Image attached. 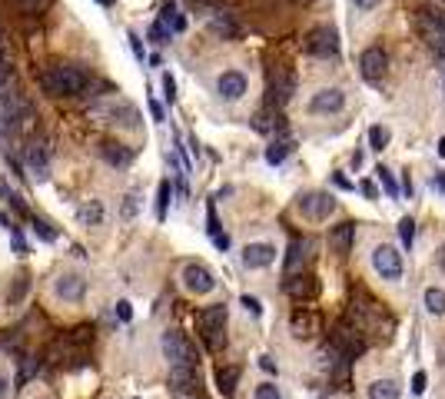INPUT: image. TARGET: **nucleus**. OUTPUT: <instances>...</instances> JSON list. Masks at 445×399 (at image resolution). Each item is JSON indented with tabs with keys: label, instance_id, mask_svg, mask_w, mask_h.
<instances>
[{
	"label": "nucleus",
	"instance_id": "nucleus-1",
	"mask_svg": "<svg viewBox=\"0 0 445 399\" xmlns=\"http://www.w3.org/2000/svg\"><path fill=\"white\" fill-rule=\"evenodd\" d=\"M40 86L50 97H76L90 86V77L74 64H50L40 74Z\"/></svg>",
	"mask_w": 445,
	"mask_h": 399
},
{
	"label": "nucleus",
	"instance_id": "nucleus-2",
	"mask_svg": "<svg viewBox=\"0 0 445 399\" xmlns=\"http://www.w3.org/2000/svg\"><path fill=\"white\" fill-rule=\"evenodd\" d=\"M90 120L117 130H140V110L133 107L127 97H103L100 103L90 107Z\"/></svg>",
	"mask_w": 445,
	"mask_h": 399
},
{
	"label": "nucleus",
	"instance_id": "nucleus-3",
	"mask_svg": "<svg viewBox=\"0 0 445 399\" xmlns=\"http://www.w3.org/2000/svg\"><path fill=\"white\" fill-rule=\"evenodd\" d=\"M30 120V100L21 90H0V140H7V133H17Z\"/></svg>",
	"mask_w": 445,
	"mask_h": 399
},
{
	"label": "nucleus",
	"instance_id": "nucleus-4",
	"mask_svg": "<svg viewBox=\"0 0 445 399\" xmlns=\"http://www.w3.org/2000/svg\"><path fill=\"white\" fill-rule=\"evenodd\" d=\"M196 326H200V333H203L209 349H223L226 346V306L223 303L203 306L200 316H196Z\"/></svg>",
	"mask_w": 445,
	"mask_h": 399
},
{
	"label": "nucleus",
	"instance_id": "nucleus-5",
	"mask_svg": "<svg viewBox=\"0 0 445 399\" xmlns=\"http://www.w3.org/2000/svg\"><path fill=\"white\" fill-rule=\"evenodd\" d=\"M415 27L422 33V40L432 47L435 60H445V11L425 7V11L415 13Z\"/></svg>",
	"mask_w": 445,
	"mask_h": 399
},
{
	"label": "nucleus",
	"instance_id": "nucleus-6",
	"mask_svg": "<svg viewBox=\"0 0 445 399\" xmlns=\"http://www.w3.org/2000/svg\"><path fill=\"white\" fill-rule=\"evenodd\" d=\"M329 346L336 349L339 356L346 359V363H352L356 356H362L366 353V339H362V330L352 323H339L336 330H333V336H329Z\"/></svg>",
	"mask_w": 445,
	"mask_h": 399
},
{
	"label": "nucleus",
	"instance_id": "nucleus-7",
	"mask_svg": "<svg viewBox=\"0 0 445 399\" xmlns=\"http://www.w3.org/2000/svg\"><path fill=\"white\" fill-rule=\"evenodd\" d=\"M303 47H306V54L319 57V60H333V57H339V33H336V27H329V23L313 27V30L306 33Z\"/></svg>",
	"mask_w": 445,
	"mask_h": 399
},
{
	"label": "nucleus",
	"instance_id": "nucleus-8",
	"mask_svg": "<svg viewBox=\"0 0 445 399\" xmlns=\"http://www.w3.org/2000/svg\"><path fill=\"white\" fill-rule=\"evenodd\" d=\"M296 210H299V216H303V220L323 223V220H329V216H333V210H336V200H333V193H326V190H309V193H303L299 200H296Z\"/></svg>",
	"mask_w": 445,
	"mask_h": 399
},
{
	"label": "nucleus",
	"instance_id": "nucleus-9",
	"mask_svg": "<svg viewBox=\"0 0 445 399\" xmlns=\"http://www.w3.org/2000/svg\"><path fill=\"white\" fill-rule=\"evenodd\" d=\"M293 90H296V77L286 70V67H276L270 70V84H266V107L270 110H279L293 100Z\"/></svg>",
	"mask_w": 445,
	"mask_h": 399
},
{
	"label": "nucleus",
	"instance_id": "nucleus-10",
	"mask_svg": "<svg viewBox=\"0 0 445 399\" xmlns=\"http://www.w3.org/2000/svg\"><path fill=\"white\" fill-rule=\"evenodd\" d=\"M163 356L170 359V366H196V349L180 330L163 333Z\"/></svg>",
	"mask_w": 445,
	"mask_h": 399
},
{
	"label": "nucleus",
	"instance_id": "nucleus-11",
	"mask_svg": "<svg viewBox=\"0 0 445 399\" xmlns=\"http://www.w3.org/2000/svg\"><path fill=\"white\" fill-rule=\"evenodd\" d=\"M180 280H183V290L193 293V296H207V293L216 290V276L203 263H186L180 270Z\"/></svg>",
	"mask_w": 445,
	"mask_h": 399
},
{
	"label": "nucleus",
	"instance_id": "nucleus-12",
	"mask_svg": "<svg viewBox=\"0 0 445 399\" xmlns=\"http://www.w3.org/2000/svg\"><path fill=\"white\" fill-rule=\"evenodd\" d=\"M372 266L379 273L382 280H399L402 276V253L389 243H382V247L372 249Z\"/></svg>",
	"mask_w": 445,
	"mask_h": 399
},
{
	"label": "nucleus",
	"instance_id": "nucleus-13",
	"mask_svg": "<svg viewBox=\"0 0 445 399\" xmlns=\"http://www.w3.org/2000/svg\"><path fill=\"white\" fill-rule=\"evenodd\" d=\"M386 67H389V54H386L382 47H366V50L359 54V74H362V80H369V84H379Z\"/></svg>",
	"mask_w": 445,
	"mask_h": 399
},
{
	"label": "nucleus",
	"instance_id": "nucleus-14",
	"mask_svg": "<svg viewBox=\"0 0 445 399\" xmlns=\"http://www.w3.org/2000/svg\"><path fill=\"white\" fill-rule=\"evenodd\" d=\"M246 90H250V80H246L243 70H223V74L216 77V94H219V100H226V103L243 100Z\"/></svg>",
	"mask_w": 445,
	"mask_h": 399
},
{
	"label": "nucleus",
	"instance_id": "nucleus-15",
	"mask_svg": "<svg viewBox=\"0 0 445 399\" xmlns=\"http://www.w3.org/2000/svg\"><path fill=\"white\" fill-rule=\"evenodd\" d=\"M342 107H346V94H342L339 86H323V90L313 94V100H309V113H316V117L339 113Z\"/></svg>",
	"mask_w": 445,
	"mask_h": 399
},
{
	"label": "nucleus",
	"instance_id": "nucleus-16",
	"mask_svg": "<svg viewBox=\"0 0 445 399\" xmlns=\"http://www.w3.org/2000/svg\"><path fill=\"white\" fill-rule=\"evenodd\" d=\"M313 249H316L313 240H293V243H289V249H286V259H282V270H286V276H299V273H303V266L313 259Z\"/></svg>",
	"mask_w": 445,
	"mask_h": 399
},
{
	"label": "nucleus",
	"instance_id": "nucleus-17",
	"mask_svg": "<svg viewBox=\"0 0 445 399\" xmlns=\"http://www.w3.org/2000/svg\"><path fill=\"white\" fill-rule=\"evenodd\" d=\"M87 293V280L80 273H60L54 280V296L64 303H80Z\"/></svg>",
	"mask_w": 445,
	"mask_h": 399
},
{
	"label": "nucleus",
	"instance_id": "nucleus-18",
	"mask_svg": "<svg viewBox=\"0 0 445 399\" xmlns=\"http://www.w3.org/2000/svg\"><path fill=\"white\" fill-rule=\"evenodd\" d=\"M23 163H27L33 180H47L50 176V153H47L44 143H37V140L27 143L23 147Z\"/></svg>",
	"mask_w": 445,
	"mask_h": 399
},
{
	"label": "nucleus",
	"instance_id": "nucleus-19",
	"mask_svg": "<svg viewBox=\"0 0 445 399\" xmlns=\"http://www.w3.org/2000/svg\"><path fill=\"white\" fill-rule=\"evenodd\" d=\"M282 290H286V296H293V300L306 303V300H316V296H319V280H316L313 273H299V276H286V283H282Z\"/></svg>",
	"mask_w": 445,
	"mask_h": 399
},
{
	"label": "nucleus",
	"instance_id": "nucleus-20",
	"mask_svg": "<svg viewBox=\"0 0 445 399\" xmlns=\"http://www.w3.org/2000/svg\"><path fill=\"white\" fill-rule=\"evenodd\" d=\"M276 259V247L272 243H246L243 247V266L246 270H266Z\"/></svg>",
	"mask_w": 445,
	"mask_h": 399
},
{
	"label": "nucleus",
	"instance_id": "nucleus-21",
	"mask_svg": "<svg viewBox=\"0 0 445 399\" xmlns=\"http://www.w3.org/2000/svg\"><path fill=\"white\" fill-rule=\"evenodd\" d=\"M209 33H216V37H223V40H233V37L243 33V27H239L236 13L216 11V13H209Z\"/></svg>",
	"mask_w": 445,
	"mask_h": 399
},
{
	"label": "nucleus",
	"instance_id": "nucleus-22",
	"mask_svg": "<svg viewBox=\"0 0 445 399\" xmlns=\"http://www.w3.org/2000/svg\"><path fill=\"white\" fill-rule=\"evenodd\" d=\"M352 240H356V223H336V227L329 230V247L336 257H349V249H352Z\"/></svg>",
	"mask_w": 445,
	"mask_h": 399
},
{
	"label": "nucleus",
	"instance_id": "nucleus-23",
	"mask_svg": "<svg viewBox=\"0 0 445 399\" xmlns=\"http://www.w3.org/2000/svg\"><path fill=\"white\" fill-rule=\"evenodd\" d=\"M289 330H293L296 339H313L319 333V316L313 310H296L293 320H289Z\"/></svg>",
	"mask_w": 445,
	"mask_h": 399
},
{
	"label": "nucleus",
	"instance_id": "nucleus-24",
	"mask_svg": "<svg viewBox=\"0 0 445 399\" xmlns=\"http://www.w3.org/2000/svg\"><path fill=\"white\" fill-rule=\"evenodd\" d=\"M200 386L196 366H170V389L173 393H193Z\"/></svg>",
	"mask_w": 445,
	"mask_h": 399
},
{
	"label": "nucleus",
	"instance_id": "nucleus-25",
	"mask_svg": "<svg viewBox=\"0 0 445 399\" xmlns=\"http://www.w3.org/2000/svg\"><path fill=\"white\" fill-rule=\"evenodd\" d=\"M100 157H103L110 167H130L133 163V150L123 147V143H100Z\"/></svg>",
	"mask_w": 445,
	"mask_h": 399
},
{
	"label": "nucleus",
	"instance_id": "nucleus-26",
	"mask_svg": "<svg viewBox=\"0 0 445 399\" xmlns=\"http://www.w3.org/2000/svg\"><path fill=\"white\" fill-rule=\"evenodd\" d=\"M160 27H166L170 33H183L186 30V17L180 11H176L173 4H163V11H160Z\"/></svg>",
	"mask_w": 445,
	"mask_h": 399
},
{
	"label": "nucleus",
	"instance_id": "nucleus-27",
	"mask_svg": "<svg viewBox=\"0 0 445 399\" xmlns=\"http://www.w3.org/2000/svg\"><path fill=\"white\" fill-rule=\"evenodd\" d=\"M236 383H239V366H219L216 369V389L223 396H236Z\"/></svg>",
	"mask_w": 445,
	"mask_h": 399
},
{
	"label": "nucleus",
	"instance_id": "nucleus-28",
	"mask_svg": "<svg viewBox=\"0 0 445 399\" xmlns=\"http://www.w3.org/2000/svg\"><path fill=\"white\" fill-rule=\"evenodd\" d=\"M76 220H80L83 227H100V223H103V203H100V200L83 203L80 210H76Z\"/></svg>",
	"mask_w": 445,
	"mask_h": 399
},
{
	"label": "nucleus",
	"instance_id": "nucleus-29",
	"mask_svg": "<svg viewBox=\"0 0 445 399\" xmlns=\"http://www.w3.org/2000/svg\"><path fill=\"white\" fill-rule=\"evenodd\" d=\"M369 399H399V383H392V379H376L369 386Z\"/></svg>",
	"mask_w": 445,
	"mask_h": 399
},
{
	"label": "nucleus",
	"instance_id": "nucleus-30",
	"mask_svg": "<svg viewBox=\"0 0 445 399\" xmlns=\"http://www.w3.org/2000/svg\"><path fill=\"white\" fill-rule=\"evenodd\" d=\"M425 310L432 316H445V290L429 286V290H425Z\"/></svg>",
	"mask_w": 445,
	"mask_h": 399
},
{
	"label": "nucleus",
	"instance_id": "nucleus-31",
	"mask_svg": "<svg viewBox=\"0 0 445 399\" xmlns=\"http://www.w3.org/2000/svg\"><path fill=\"white\" fill-rule=\"evenodd\" d=\"M289 153H293V143H289V140L272 143V147H266V163H270V167H279V163L286 160Z\"/></svg>",
	"mask_w": 445,
	"mask_h": 399
},
{
	"label": "nucleus",
	"instance_id": "nucleus-32",
	"mask_svg": "<svg viewBox=\"0 0 445 399\" xmlns=\"http://www.w3.org/2000/svg\"><path fill=\"white\" fill-rule=\"evenodd\" d=\"M140 203H143L140 193H137V190H130V193L123 196V206H120V220H127V223H130L133 216L140 213Z\"/></svg>",
	"mask_w": 445,
	"mask_h": 399
},
{
	"label": "nucleus",
	"instance_id": "nucleus-33",
	"mask_svg": "<svg viewBox=\"0 0 445 399\" xmlns=\"http://www.w3.org/2000/svg\"><path fill=\"white\" fill-rule=\"evenodd\" d=\"M376 176H379V184L386 186V193H389V200H399V186H395V173H392L389 167H376Z\"/></svg>",
	"mask_w": 445,
	"mask_h": 399
},
{
	"label": "nucleus",
	"instance_id": "nucleus-34",
	"mask_svg": "<svg viewBox=\"0 0 445 399\" xmlns=\"http://www.w3.org/2000/svg\"><path fill=\"white\" fill-rule=\"evenodd\" d=\"M399 237H402V247L412 249V243H415V220L412 216H402L399 220Z\"/></svg>",
	"mask_w": 445,
	"mask_h": 399
},
{
	"label": "nucleus",
	"instance_id": "nucleus-35",
	"mask_svg": "<svg viewBox=\"0 0 445 399\" xmlns=\"http://www.w3.org/2000/svg\"><path fill=\"white\" fill-rule=\"evenodd\" d=\"M13 80V64H11V54L0 47V90H7Z\"/></svg>",
	"mask_w": 445,
	"mask_h": 399
},
{
	"label": "nucleus",
	"instance_id": "nucleus-36",
	"mask_svg": "<svg viewBox=\"0 0 445 399\" xmlns=\"http://www.w3.org/2000/svg\"><path fill=\"white\" fill-rule=\"evenodd\" d=\"M253 127L260 130V133H272V130L279 127V117H272V113H256V117H253Z\"/></svg>",
	"mask_w": 445,
	"mask_h": 399
},
{
	"label": "nucleus",
	"instance_id": "nucleus-37",
	"mask_svg": "<svg viewBox=\"0 0 445 399\" xmlns=\"http://www.w3.org/2000/svg\"><path fill=\"white\" fill-rule=\"evenodd\" d=\"M30 290V280H27V276H17V283H13V290L7 293V300L11 303H21L23 300V293Z\"/></svg>",
	"mask_w": 445,
	"mask_h": 399
},
{
	"label": "nucleus",
	"instance_id": "nucleus-38",
	"mask_svg": "<svg viewBox=\"0 0 445 399\" xmlns=\"http://www.w3.org/2000/svg\"><path fill=\"white\" fill-rule=\"evenodd\" d=\"M0 193H4V200H7V203H11L13 210H17V213H23V216H27V206H23V200H21L17 193H13L11 186H0Z\"/></svg>",
	"mask_w": 445,
	"mask_h": 399
},
{
	"label": "nucleus",
	"instance_id": "nucleus-39",
	"mask_svg": "<svg viewBox=\"0 0 445 399\" xmlns=\"http://www.w3.org/2000/svg\"><path fill=\"white\" fill-rule=\"evenodd\" d=\"M386 127H372L369 130V143H372V150H386Z\"/></svg>",
	"mask_w": 445,
	"mask_h": 399
},
{
	"label": "nucleus",
	"instance_id": "nucleus-40",
	"mask_svg": "<svg viewBox=\"0 0 445 399\" xmlns=\"http://www.w3.org/2000/svg\"><path fill=\"white\" fill-rule=\"evenodd\" d=\"M256 399H282L279 386H272V383H260L256 386Z\"/></svg>",
	"mask_w": 445,
	"mask_h": 399
},
{
	"label": "nucleus",
	"instance_id": "nucleus-41",
	"mask_svg": "<svg viewBox=\"0 0 445 399\" xmlns=\"http://www.w3.org/2000/svg\"><path fill=\"white\" fill-rule=\"evenodd\" d=\"M166 203H170V184H160V200H156V216H160V220H163L166 216Z\"/></svg>",
	"mask_w": 445,
	"mask_h": 399
},
{
	"label": "nucleus",
	"instance_id": "nucleus-42",
	"mask_svg": "<svg viewBox=\"0 0 445 399\" xmlns=\"http://www.w3.org/2000/svg\"><path fill=\"white\" fill-rule=\"evenodd\" d=\"M33 233H37L40 240H47V243H54V240H57V233H54L50 227H47L44 220H37V223H33Z\"/></svg>",
	"mask_w": 445,
	"mask_h": 399
},
{
	"label": "nucleus",
	"instance_id": "nucleus-43",
	"mask_svg": "<svg viewBox=\"0 0 445 399\" xmlns=\"http://www.w3.org/2000/svg\"><path fill=\"white\" fill-rule=\"evenodd\" d=\"M33 369H40V363H33V359H23V369H21V376H17V386H23V383L33 376Z\"/></svg>",
	"mask_w": 445,
	"mask_h": 399
},
{
	"label": "nucleus",
	"instance_id": "nucleus-44",
	"mask_svg": "<svg viewBox=\"0 0 445 399\" xmlns=\"http://www.w3.org/2000/svg\"><path fill=\"white\" fill-rule=\"evenodd\" d=\"M150 40L153 43H166V40H170V30L160 27V23H153V27H150Z\"/></svg>",
	"mask_w": 445,
	"mask_h": 399
},
{
	"label": "nucleus",
	"instance_id": "nucleus-45",
	"mask_svg": "<svg viewBox=\"0 0 445 399\" xmlns=\"http://www.w3.org/2000/svg\"><path fill=\"white\" fill-rule=\"evenodd\" d=\"M239 303L246 306V313H253V316H260V313H262V303L256 300V296H243V300H239Z\"/></svg>",
	"mask_w": 445,
	"mask_h": 399
},
{
	"label": "nucleus",
	"instance_id": "nucleus-46",
	"mask_svg": "<svg viewBox=\"0 0 445 399\" xmlns=\"http://www.w3.org/2000/svg\"><path fill=\"white\" fill-rule=\"evenodd\" d=\"M127 40H130V50H133V57H137V60H140L143 64V43H140V37H137V33H127Z\"/></svg>",
	"mask_w": 445,
	"mask_h": 399
},
{
	"label": "nucleus",
	"instance_id": "nucleus-47",
	"mask_svg": "<svg viewBox=\"0 0 445 399\" xmlns=\"http://www.w3.org/2000/svg\"><path fill=\"white\" fill-rule=\"evenodd\" d=\"M163 97L170 100V103H173V100H176V80H173V77H170V74L163 77Z\"/></svg>",
	"mask_w": 445,
	"mask_h": 399
},
{
	"label": "nucleus",
	"instance_id": "nucleus-48",
	"mask_svg": "<svg viewBox=\"0 0 445 399\" xmlns=\"http://www.w3.org/2000/svg\"><path fill=\"white\" fill-rule=\"evenodd\" d=\"M11 240H13V249H17V257H27V243H23L21 230H11Z\"/></svg>",
	"mask_w": 445,
	"mask_h": 399
},
{
	"label": "nucleus",
	"instance_id": "nucleus-49",
	"mask_svg": "<svg viewBox=\"0 0 445 399\" xmlns=\"http://www.w3.org/2000/svg\"><path fill=\"white\" fill-rule=\"evenodd\" d=\"M117 316H120V320H123V323H130L133 310H130V303H127V300H120V303H117Z\"/></svg>",
	"mask_w": 445,
	"mask_h": 399
},
{
	"label": "nucleus",
	"instance_id": "nucleus-50",
	"mask_svg": "<svg viewBox=\"0 0 445 399\" xmlns=\"http://www.w3.org/2000/svg\"><path fill=\"white\" fill-rule=\"evenodd\" d=\"M379 4H382V0H352V7H356V11H362V13H366V11H376Z\"/></svg>",
	"mask_w": 445,
	"mask_h": 399
},
{
	"label": "nucleus",
	"instance_id": "nucleus-51",
	"mask_svg": "<svg viewBox=\"0 0 445 399\" xmlns=\"http://www.w3.org/2000/svg\"><path fill=\"white\" fill-rule=\"evenodd\" d=\"M412 393H415V396H422V393H425V373H422V369L412 376Z\"/></svg>",
	"mask_w": 445,
	"mask_h": 399
},
{
	"label": "nucleus",
	"instance_id": "nucleus-52",
	"mask_svg": "<svg viewBox=\"0 0 445 399\" xmlns=\"http://www.w3.org/2000/svg\"><path fill=\"white\" fill-rule=\"evenodd\" d=\"M17 4H21L23 11H44L47 7V0H17Z\"/></svg>",
	"mask_w": 445,
	"mask_h": 399
},
{
	"label": "nucleus",
	"instance_id": "nucleus-53",
	"mask_svg": "<svg viewBox=\"0 0 445 399\" xmlns=\"http://www.w3.org/2000/svg\"><path fill=\"white\" fill-rule=\"evenodd\" d=\"M333 186H339V190H352V184H349L342 173H333Z\"/></svg>",
	"mask_w": 445,
	"mask_h": 399
},
{
	"label": "nucleus",
	"instance_id": "nucleus-54",
	"mask_svg": "<svg viewBox=\"0 0 445 399\" xmlns=\"http://www.w3.org/2000/svg\"><path fill=\"white\" fill-rule=\"evenodd\" d=\"M150 113H153V120H163V107H160L156 100H150Z\"/></svg>",
	"mask_w": 445,
	"mask_h": 399
},
{
	"label": "nucleus",
	"instance_id": "nucleus-55",
	"mask_svg": "<svg viewBox=\"0 0 445 399\" xmlns=\"http://www.w3.org/2000/svg\"><path fill=\"white\" fill-rule=\"evenodd\" d=\"M260 366L266 369V373H276V363H272L270 356H260Z\"/></svg>",
	"mask_w": 445,
	"mask_h": 399
},
{
	"label": "nucleus",
	"instance_id": "nucleus-56",
	"mask_svg": "<svg viewBox=\"0 0 445 399\" xmlns=\"http://www.w3.org/2000/svg\"><path fill=\"white\" fill-rule=\"evenodd\" d=\"M213 243H216L219 249H226L229 247V237H226V233H219V237H213Z\"/></svg>",
	"mask_w": 445,
	"mask_h": 399
},
{
	"label": "nucleus",
	"instance_id": "nucleus-57",
	"mask_svg": "<svg viewBox=\"0 0 445 399\" xmlns=\"http://www.w3.org/2000/svg\"><path fill=\"white\" fill-rule=\"evenodd\" d=\"M362 193L369 196V200H376V186H372V184H362Z\"/></svg>",
	"mask_w": 445,
	"mask_h": 399
},
{
	"label": "nucleus",
	"instance_id": "nucleus-58",
	"mask_svg": "<svg viewBox=\"0 0 445 399\" xmlns=\"http://www.w3.org/2000/svg\"><path fill=\"white\" fill-rule=\"evenodd\" d=\"M435 150H439V157H445V137L439 140V147H435Z\"/></svg>",
	"mask_w": 445,
	"mask_h": 399
},
{
	"label": "nucleus",
	"instance_id": "nucleus-59",
	"mask_svg": "<svg viewBox=\"0 0 445 399\" xmlns=\"http://www.w3.org/2000/svg\"><path fill=\"white\" fill-rule=\"evenodd\" d=\"M4 393H7V379L0 376V396H4Z\"/></svg>",
	"mask_w": 445,
	"mask_h": 399
},
{
	"label": "nucleus",
	"instance_id": "nucleus-60",
	"mask_svg": "<svg viewBox=\"0 0 445 399\" xmlns=\"http://www.w3.org/2000/svg\"><path fill=\"white\" fill-rule=\"evenodd\" d=\"M429 4H435V7H442L445 11V0H429Z\"/></svg>",
	"mask_w": 445,
	"mask_h": 399
},
{
	"label": "nucleus",
	"instance_id": "nucleus-61",
	"mask_svg": "<svg viewBox=\"0 0 445 399\" xmlns=\"http://www.w3.org/2000/svg\"><path fill=\"white\" fill-rule=\"evenodd\" d=\"M97 4H100V7H110V4H113V0H97Z\"/></svg>",
	"mask_w": 445,
	"mask_h": 399
},
{
	"label": "nucleus",
	"instance_id": "nucleus-62",
	"mask_svg": "<svg viewBox=\"0 0 445 399\" xmlns=\"http://www.w3.org/2000/svg\"><path fill=\"white\" fill-rule=\"evenodd\" d=\"M435 184H439V186H442V190H445V176H439V180H435Z\"/></svg>",
	"mask_w": 445,
	"mask_h": 399
},
{
	"label": "nucleus",
	"instance_id": "nucleus-63",
	"mask_svg": "<svg viewBox=\"0 0 445 399\" xmlns=\"http://www.w3.org/2000/svg\"><path fill=\"white\" fill-rule=\"evenodd\" d=\"M0 227H7V216H4V213H0Z\"/></svg>",
	"mask_w": 445,
	"mask_h": 399
}]
</instances>
